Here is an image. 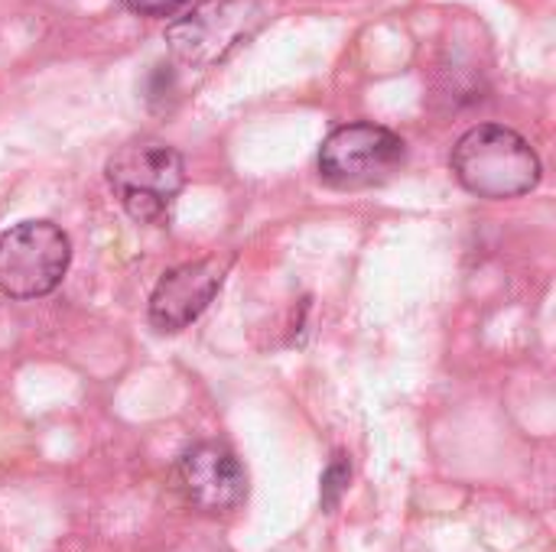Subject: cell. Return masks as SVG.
Wrapping results in <instances>:
<instances>
[{"label": "cell", "mask_w": 556, "mask_h": 552, "mask_svg": "<svg viewBox=\"0 0 556 552\" xmlns=\"http://www.w3.org/2000/svg\"><path fill=\"white\" fill-rule=\"evenodd\" d=\"M235 257H202L166 270L150 296V322L160 332L189 329L215 299Z\"/></svg>", "instance_id": "cell-6"}, {"label": "cell", "mask_w": 556, "mask_h": 552, "mask_svg": "<svg viewBox=\"0 0 556 552\" xmlns=\"http://www.w3.org/2000/svg\"><path fill=\"white\" fill-rule=\"evenodd\" d=\"M459 185L479 198H518L541 182L538 150L511 127L479 124L466 130L450 156Z\"/></svg>", "instance_id": "cell-1"}, {"label": "cell", "mask_w": 556, "mask_h": 552, "mask_svg": "<svg viewBox=\"0 0 556 552\" xmlns=\"http://www.w3.org/2000/svg\"><path fill=\"white\" fill-rule=\"evenodd\" d=\"M407 159V143L381 124L355 120L336 127L319 150V176L332 189H371L394 172H401Z\"/></svg>", "instance_id": "cell-5"}, {"label": "cell", "mask_w": 556, "mask_h": 552, "mask_svg": "<svg viewBox=\"0 0 556 552\" xmlns=\"http://www.w3.org/2000/svg\"><path fill=\"white\" fill-rule=\"evenodd\" d=\"M72 264V241L52 221H20L0 231V293L10 299L49 296Z\"/></svg>", "instance_id": "cell-4"}, {"label": "cell", "mask_w": 556, "mask_h": 552, "mask_svg": "<svg viewBox=\"0 0 556 552\" xmlns=\"http://www.w3.org/2000/svg\"><path fill=\"white\" fill-rule=\"evenodd\" d=\"M108 185L134 221L150 224L160 221L179 198L186 185V163L169 143L137 137L108 159Z\"/></svg>", "instance_id": "cell-2"}, {"label": "cell", "mask_w": 556, "mask_h": 552, "mask_svg": "<svg viewBox=\"0 0 556 552\" xmlns=\"http://www.w3.org/2000/svg\"><path fill=\"white\" fill-rule=\"evenodd\" d=\"M176 478L182 498L202 514H228L248 495V475L241 462L218 442H199L186 449Z\"/></svg>", "instance_id": "cell-7"}, {"label": "cell", "mask_w": 556, "mask_h": 552, "mask_svg": "<svg viewBox=\"0 0 556 552\" xmlns=\"http://www.w3.org/2000/svg\"><path fill=\"white\" fill-rule=\"evenodd\" d=\"M137 16H153V20H166L176 16L189 0H124Z\"/></svg>", "instance_id": "cell-9"}, {"label": "cell", "mask_w": 556, "mask_h": 552, "mask_svg": "<svg viewBox=\"0 0 556 552\" xmlns=\"http://www.w3.org/2000/svg\"><path fill=\"white\" fill-rule=\"evenodd\" d=\"M345 485H349V465L342 459H336L329 465V472L323 475V504L332 508L339 501V495L345 491Z\"/></svg>", "instance_id": "cell-8"}, {"label": "cell", "mask_w": 556, "mask_h": 552, "mask_svg": "<svg viewBox=\"0 0 556 552\" xmlns=\"http://www.w3.org/2000/svg\"><path fill=\"white\" fill-rule=\"evenodd\" d=\"M267 20V0H202L186 16L173 20L166 42L176 62L212 68L251 39Z\"/></svg>", "instance_id": "cell-3"}]
</instances>
